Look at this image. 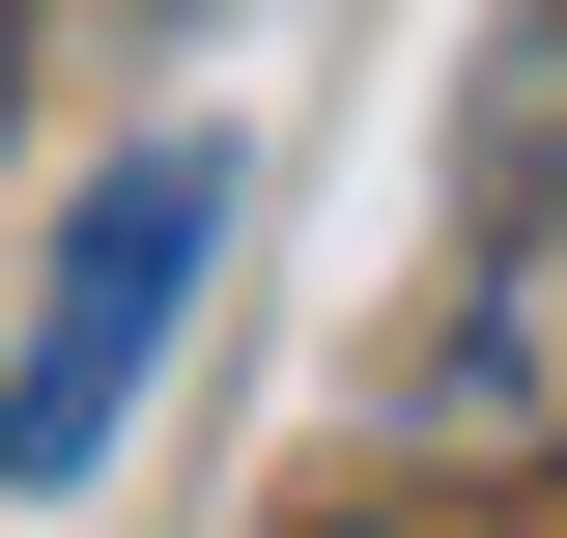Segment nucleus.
<instances>
[{"label":"nucleus","mask_w":567,"mask_h":538,"mask_svg":"<svg viewBox=\"0 0 567 538\" xmlns=\"http://www.w3.org/2000/svg\"><path fill=\"white\" fill-rule=\"evenodd\" d=\"M0 114H29V0H0Z\"/></svg>","instance_id":"obj_3"},{"label":"nucleus","mask_w":567,"mask_h":538,"mask_svg":"<svg viewBox=\"0 0 567 538\" xmlns=\"http://www.w3.org/2000/svg\"><path fill=\"white\" fill-rule=\"evenodd\" d=\"M312 538H425V510H312Z\"/></svg>","instance_id":"obj_4"},{"label":"nucleus","mask_w":567,"mask_h":538,"mask_svg":"<svg viewBox=\"0 0 567 538\" xmlns=\"http://www.w3.org/2000/svg\"><path fill=\"white\" fill-rule=\"evenodd\" d=\"M398 425L425 454H567V58H511V114H483V256L425 312Z\"/></svg>","instance_id":"obj_2"},{"label":"nucleus","mask_w":567,"mask_h":538,"mask_svg":"<svg viewBox=\"0 0 567 538\" xmlns=\"http://www.w3.org/2000/svg\"><path fill=\"white\" fill-rule=\"evenodd\" d=\"M199 256H227V142H114L85 227H58V283H29V340H0V510H85L114 482V425L199 340Z\"/></svg>","instance_id":"obj_1"}]
</instances>
